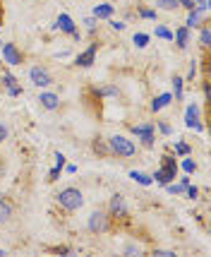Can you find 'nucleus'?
<instances>
[{"label":"nucleus","instance_id":"f257e3e1","mask_svg":"<svg viewBox=\"0 0 211 257\" xmlns=\"http://www.w3.org/2000/svg\"><path fill=\"white\" fill-rule=\"evenodd\" d=\"M56 202L65 209V212H77V209H82L84 207V195H82V190L79 188H63V190L56 195Z\"/></svg>","mask_w":211,"mask_h":257},{"label":"nucleus","instance_id":"f03ea898","mask_svg":"<svg viewBox=\"0 0 211 257\" xmlns=\"http://www.w3.org/2000/svg\"><path fill=\"white\" fill-rule=\"evenodd\" d=\"M108 147H111V154L118 159H130L137 154V145H134L130 137H125V135H113V137H108Z\"/></svg>","mask_w":211,"mask_h":257},{"label":"nucleus","instance_id":"7ed1b4c3","mask_svg":"<svg viewBox=\"0 0 211 257\" xmlns=\"http://www.w3.org/2000/svg\"><path fill=\"white\" fill-rule=\"evenodd\" d=\"M87 228H89L94 235H103L108 233L113 228V219L108 212H103V209H96V212L89 214V219H87Z\"/></svg>","mask_w":211,"mask_h":257},{"label":"nucleus","instance_id":"20e7f679","mask_svg":"<svg viewBox=\"0 0 211 257\" xmlns=\"http://www.w3.org/2000/svg\"><path fill=\"white\" fill-rule=\"evenodd\" d=\"M175 176H178V161L166 154V157H161V168L156 171L151 178H154L158 185H168V183L175 180Z\"/></svg>","mask_w":211,"mask_h":257},{"label":"nucleus","instance_id":"39448f33","mask_svg":"<svg viewBox=\"0 0 211 257\" xmlns=\"http://www.w3.org/2000/svg\"><path fill=\"white\" fill-rule=\"evenodd\" d=\"M106 212L111 214L113 221H127V216H130V207H127V202H125V197L122 195H113L111 202H108V209Z\"/></svg>","mask_w":211,"mask_h":257},{"label":"nucleus","instance_id":"423d86ee","mask_svg":"<svg viewBox=\"0 0 211 257\" xmlns=\"http://www.w3.org/2000/svg\"><path fill=\"white\" fill-rule=\"evenodd\" d=\"M29 79H32L34 87H39V89H46V87L53 84V75H51V70L44 65H34L32 70H29Z\"/></svg>","mask_w":211,"mask_h":257},{"label":"nucleus","instance_id":"0eeeda50","mask_svg":"<svg viewBox=\"0 0 211 257\" xmlns=\"http://www.w3.org/2000/svg\"><path fill=\"white\" fill-rule=\"evenodd\" d=\"M185 125L189 130H197V133H204V123H201V113L197 103H189L185 108Z\"/></svg>","mask_w":211,"mask_h":257},{"label":"nucleus","instance_id":"6e6552de","mask_svg":"<svg viewBox=\"0 0 211 257\" xmlns=\"http://www.w3.org/2000/svg\"><path fill=\"white\" fill-rule=\"evenodd\" d=\"M3 63H8V65H22L24 53L15 44H3Z\"/></svg>","mask_w":211,"mask_h":257},{"label":"nucleus","instance_id":"1a4fd4ad","mask_svg":"<svg viewBox=\"0 0 211 257\" xmlns=\"http://www.w3.org/2000/svg\"><path fill=\"white\" fill-rule=\"evenodd\" d=\"M96 51H99V44L94 41L87 51H82V53L75 58V65L77 67H91L94 65V60H96Z\"/></svg>","mask_w":211,"mask_h":257},{"label":"nucleus","instance_id":"9d476101","mask_svg":"<svg viewBox=\"0 0 211 257\" xmlns=\"http://www.w3.org/2000/svg\"><path fill=\"white\" fill-rule=\"evenodd\" d=\"M39 103L46 111H56V108H60V96L53 94V91H41L39 94Z\"/></svg>","mask_w":211,"mask_h":257},{"label":"nucleus","instance_id":"9b49d317","mask_svg":"<svg viewBox=\"0 0 211 257\" xmlns=\"http://www.w3.org/2000/svg\"><path fill=\"white\" fill-rule=\"evenodd\" d=\"M3 87H5V91L10 96H20L22 94V84L17 82V77L12 72H3Z\"/></svg>","mask_w":211,"mask_h":257},{"label":"nucleus","instance_id":"f8f14e48","mask_svg":"<svg viewBox=\"0 0 211 257\" xmlns=\"http://www.w3.org/2000/svg\"><path fill=\"white\" fill-rule=\"evenodd\" d=\"M56 29H60L63 34H70V36H72V34L77 32V24H75V20H72L70 15L60 12V15H58V22H56Z\"/></svg>","mask_w":211,"mask_h":257},{"label":"nucleus","instance_id":"ddd939ff","mask_svg":"<svg viewBox=\"0 0 211 257\" xmlns=\"http://www.w3.org/2000/svg\"><path fill=\"white\" fill-rule=\"evenodd\" d=\"M201 24H204V12H199L197 8L187 10V22H185V27H187V29H199Z\"/></svg>","mask_w":211,"mask_h":257},{"label":"nucleus","instance_id":"4468645a","mask_svg":"<svg viewBox=\"0 0 211 257\" xmlns=\"http://www.w3.org/2000/svg\"><path fill=\"white\" fill-rule=\"evenodd\" d=\"M170 103H173V94H170V91L158 94V96H154V101H151V111L158 113V111H163L166 106H170Z\"/></svg>","mask_w":211,"mask_h":257},{"label":"nucleus","instance_id":"2eb2a0df","mask_svg":"<svg viewBox=\"0 0 211 257\" xmlns=\"http://www.w3.org/2000/svg\"><path fill=\"white\" fill-rule=\"evenodd\" d=\"M12 216H15V207H12L10 200L0 197V224H8Z\"/></svg>","mask_w":211,"mask_h":257},{"label":"nucleus","instance_id":"dca6fc26","mask_svg":"<svg viewBox=\"0 0 211 257\" xmlns=\"http://www.w3.org/2000/svg\"><path fill=\"white\" fill-rule=\"evenodd\" d=\"M173 41L178 44L180 51H185L189 46V29L187 27H180V29H175V34H173Z\"/></svg>","mask_w":211,"mask_h":257},{"label":"nucleus","instance_id":"f3484780","mask_svg":"<svg viewBox=\"0 0 211 257\" xmlns=\"http://www.w3.org/2000/svg\"><path fill=\"white\" fill-rule=\"evenodd\" d=\"M94 17H96V20H111L113 5L111 3H101V5H96V8H94Z\"/></svg>","mask_w":211,"mask_h":257},{"label":"nucleus","instance_id":"a211bd4d","mask_svg":"<svg viewBox=\"0 0 211 257\" xmlns=\"http://www.w3.org/2000/svg\"><path fill=\"white\" fill-rule=\"evenodd\" d=\"M91 94H94L96 99H101V96H118L120 89H118V87H113V84H108V87H94Z\"/></svg>","mask_w":211,"mask_h":257},{"label":"nucleus","instance_id":"6ab92c4d","mask_svg":"<svg viewBox=\"0 0 211 257\" xmlns=\"http://www.w3.org/2000/svg\"><path fill=\"white\" fill-rule=\"evenodd\" d=\"M130 178H132L134 183H139V185H144V188H149V185L154 183V178H151L149 173H144V171H130Z\"/></svg>","mask_w":211,"mask_h":257},{"label":"nucleus","instance_id":"aec40b11","mask_svg":"<svg viewBox=\"0 0 211 257\" xmlns=\"http://www.w3.org/2000/svg\"><path fill=\"white\" fill-rule=\"evenodd\" d=\"M185 96V77H173V99L182 101Z\"/></svg>","mask_w":211,"mask_h":257},{"label":"nucleus","instance_id":"412c9836","mask_svg":"<svg viewBox=\"0 0 211 257\" xmlns=\"http://www.w3.org/2000/svg\"><path fill=\"white\" fill-rule=\"evenodd\" d=\"M199 44L204 51H209V46H211V29H209V24L204 22L199 27Z\"/></svg>","mask_w":211,"mask_h":257},{"label":"nucleus","instance_id":"4be33fe9","mask_svg":"<svg viewBox=\"0 0 211 257\" xmlns=\"http://www.w3.org/2000/svg\"><path fill=\"white\" fill-rule=\"evenodd\" d=\"M156 133V125L154 123H142V125H132V135L134 137H144V135Z\"/></svg>","mask_w":211,"mask_h":257},{"label":"nucleus","instance_id":"5701e85b","mask_svg":"<svg viewBox=\"0 0 211 257\" xmlns=\"http://www.w3.org/2000/svg\"><path fill=\"white\" fill-rule=\"evenodd\" d=\"M94 152L96 154H103V157H111V147H108V140H94Z\"/></svg>","mask_w":211,"mask_h":257},{"label":"nucleus","instance_id":"b1692460","mask_svg":"<svg viewBox=\"0 0 211 257\" xmlns=\"http://www.w3.org/2000/svg\"><path fill=\"white\" fill-rule=\"evenodd\" d=\"M149 39H151V36H149V34H144V32H137L132 36V44L137 46V48H146V46H149Z\"/></svg>","mask_w":211,"mask_h":257},{"label":"nucleus","instance_id":"393cba45","mask_svg":"<svg viewBox=\"0 0 211 257\" xmlns=\"http://www.w3.org/2000/svg\"><path fill=\"white\" fill-rule=\"evenodd\" d=\"M163 188H166V190L170 192V195H182L187 185H185L182 180H180V183H175V180H173V183H168V185H163Z\"/></svg>","mask_w":211,"mask_h":257},{"label":"nucleus","instance_id":"a878e982","mask_svg":"<svg viewBox=\"0 0 211 257\" xmlns=\"http://www.w3.org/2000/svg\"><path fill=\"white\" fill-rule=\"evenodd\" d=\"M156 36L158 39H163V41H173V32L168 29V27H163V24H156Z\"/></svg>","mask_w":211,"mask_h":257},{"label":"nucleus","instance_id":"bb28decb","mask_svg":"<svg viewBox=\"0 0 211 257\" xmlns=\"http://www.w3.org/2000/svg\"><path fill=\"white\" fill-rule=\"evenodd\" d=\"M156 8H158V10H175V8H180L178 5V0H156Z\"/></svg>","mask_w":211,"mask_h":257},{"label":"nucleus","instance_id":"cd10ccee","mask_svg":"<svg viewBox=\"0 0 211 257\" xmlns=\"http://www.w3.org/2000/svg\"><path fill=\"white\" fill-rule=\"evenodd\" d=\"M180 168H182V171H185V173H194V171H197V164H194V161H192V159H187V157H182V161H180Z\"/></svg>","mask_w":211,"mask_h":257},{"label":"nucleus","instance_id":"c85d7f7f","mask_svg":"<svg viewBox=\"0 0 211 257\" xmlns=\"http://www.w3.org/2000/svg\"><path fill=\"white\" fill-rule=\"evenodd\" d=\"M189 152H192L189 145H185V142H175V154H178V157H189Z\"/></svg>","mask_w":211,"mask_h":257},{"label":"nucleus","instance_id":"c756f323","mask_svg":"<svg viewBox=\"0 0 211 257\" xmlns=\"http://www.w3.org/2000/svg\"><path fill=\"white\" fill-rule=\"evenodd\" d=\"M125 255H142V245L139 243H127L125 245Z\"/></svg>","mask_w":211,"mask_h":257},{"label":"nucleus","instance_id":"7c9ffc66","mask_svg":"<svg viewBox=\"0 0 211 257\" xmlns=\"http://www.w3.org/2000/svg\"><path fill=\"white\" fill-rule=\"evenodd\" d=\"M185 195H187L189 200H197V197H199V188H197V185H187V188H185Z\"/></svg>","mask_w":211,"mask_h":257},{"label":"nucleus","instance_id":"2f4dec72","mask_svg":"<svg viewBox=\"0 0 211 257\" xmlns=\"http://www.w3.org/2000/svg\"><path fill=\"white\" fill-rule=\"evenodd\" d=\"M60 173H63V166H53L51 168V173H48V183H56Z\"/></svg>","mask_w":211,"mask_h":257},{"label":"nucleus","instance_id":"473e14b6","mask_svg":"<svg viewBox=\"0 0 211 257\" xmlns=\"http://www.w3.org/2000/svg\"><path fill=\"white\" fill-rule=\"evenodd\" d=\"M137 15H139L142 20H156V10H146V8H142Z\"/></svg>","mask_w":211,"mask_h":257},{"label":"nucleus","instance_id":"72a5a7b5","mask_svg":"<svg viewBox=\"0 0 211 257\" xmlns=\"http://www.w3.org/2000/svg\"><path fill=\"white\" fill-rule=\"evenodd\" d=\"M158 133L161 135H173V127H170L166 120H158Z\"/></svg>","mask_w":211,"mask_h":257},{"label":"nucleus","instance_id":"f704fd0d","mask_svg":"<svg viewBox=\"0 0 211 257\" xmlns=\"http://www.w3.org/2000/svg\"><path fill=\"white\" fill-rule=\"evenodd\" d=\"M201 91H204V101H211V84H209V79H204Z\"/></svg>","mask_w":211,"mask_h":257},{"label":"nucleus","instance_id":"c9c22d12","mask_svg":"<svg viewBox=\"0 0 211 257\" xmlns=\"http://www.w3.org/2000/svg\"><path fill=\"white\" fill-rule=\"evenodd\" d=\"M194 8L206 15V12H209V0H197V3H194Z\"/></svg>","mask_w":211,"mask_h":257},{"label":"nucleus","instance_id":"e433bc0d","mask_svg":"<svg viewBox=\"0 0 211 257\" xmlns=\"http://www.w3.org/2000/svg\"><path fill=\"white\" fill-rule=\"evenodd\" d=\"M84 24H87V29H89L91 34L96 32V17H94V15H91V17H87V20H84Z\"/></svg>","mask_w":211,"mask_h":257},{"label":"nucleus","instance_id":"4c0bfd02","mask_svg":"<svg viewBox=\"0 0 211 257\" xmlns=\"http://www.w3.org/2000/svg\"><path fill=\"white\" fill-rule=\"evenodd\" d=\"M197 72H199V67H197V63L192 60V65H189V72H187V79H194V77H197ZM187 79H185V82H187Z\"/></svg>","mask_w":211,"mask_h":257},{"label":"nucleus","instance_id":"58836bf2","mask_svg":"<svg viewBox=\"0 0 211 257\" xmlns=\"http://www.w3.org/2000/svg\"><path fill=\"white\" fill-rule=\"evenodd\" d=\"M53 252H56V255H72V247L60 245V247H53Z\"/></svg>","mask_w":211,"mask_h":257},{"label":"nucleus","instance_id":"ea45409f","mask_svg":"<svg viewBox=\"0 0 211 257\" xmlns=\"http://www.w3.org/2000/svg\"><path fill=\"white\" fill-rule=\"evenodd\" d=\"M139 140H142V145H144V147H154V140H156V137H154V133H151V135H144V137H139Z\"/></svg>","mask_w":211,"mask_h":257},{"label":"nucleus","instance_id":"a19ab883","mask_svg":"<svg viewBox=\"0 0 211 257\" xmlns=\"http://www.w3.org/2000/svg\"><path fill=\"white\" fill-rule=\"evenodd\" d=\"M8 135H10V130H8V125L5 123H0V145L8 140Z\"/></svg>","mask_w":211,"mask_h":257},{"label":"nucleus","instance_id":"79ce46f5","mask_svg":"<svg viewBox=\"0 0 211 257\" xmlns=\"http://www.w3.org/2000/svg\"><path fill=\"white\" fill-rule=\"evenodd\" d=\"M194 3H197V0H178V5L180 8H185V10H192V8H194Z\"/></svg>","mask_w":211,"mask_h":257},{"label":"nucleus","instance_id":"37998d69","mask_svg":"<svg viewBox=\"0 0 211 257\" xmlns=\"http://www.w3.org/2000/svg\"><path fill=\"white\" fill-rule=\"evenodd\" d=\"M154 255H158V257H175V252H173V250H154Z\"/></svg>","mask_w":211,"mask_h":257},{"label":"nucleus","instance_id":"c03bdc74","mask_svg":"<svg viewBox=\"0 0 211 257\" xmlns=\"http://www.w3.org/2000/svg\"><path fill=\"white\" fill-rule=\"evenodd\" d=\"M111 29H115V32H125V22H115V20H111Z\"/></svg>","mask_w":211,"mask_h":257},{"label":"nucleus","instance_id":"a18cd8bd","mask_svg":"<svg viewBox=\"0 0 211 257\" xmlns=\"http://www.w3.org/2000/svg\"><path fill=\"white\" fill-rule=\"evenodd\" d=\"M56 166H63V168H65V157H63L60 152H56Z\"/></svg>","mask_w":211,"mask_h":257},{"label":"nucleus","instance_id":"49530a36","mask_svg":"<svg viewBox=\"0 0 211 257\" xmlns=\"http://www.w3.org/2000/svg\"><path fill=\"white\" fill-rule=\"evenodd\" d=\"M65 171L67 173H77V166H72V164H70V166H65Z\"/></svg>","mask_w":211,"mask_h":257},{"label":"nucleus","instance_id":"de8ad7c7","mask_svg":"<svg viewBox=\"0 0 211 257\" xmlns=\"http://www.w3.org/2000/svg\"><path fill=\"white\" fill-rule=\"evenodd\" d=\"M3 255H8V252H5V250H0V257H3Z\"/></svg>","mask_w":211,"mask_h":257}]
</instances>
